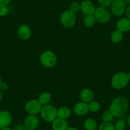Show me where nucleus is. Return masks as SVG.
I'll return each instance as SVG.
<instances>
[{"label":"nucleus","instance_id":"20e7f679","mask_svg":"<svg viewBox=\"0 0 130 130\" xmlns=\"http://www.w3.org/2000/svg\"><path fill=\"white\" fill-rule=\"evenodd\" d=\"M40 61L43 67L47 68H53L57 63V57L54 52L51 51H45L41 54Z\"/></svg>","mask_w":130,"mask_h":130},{"label":"nucleus","instance_id":"a19ab883","mask_svg":"<svg viewBox=\"0 0 130 130\" xmlns=\"http://www.w3.org/2000/svg\"><path fill=\"white\" fill-rule=\"evenodd\" d=\"M129 112H130V108H129Z\"/></svg>","mask_w":130,"mask_h":130},{"label":"nucleus","instance_id":"c85d7f7f","mask_svg":"<svg viewBox=\"0 0 130 130\" xmlns=\"http://www.w3.org/2000/svg\"><path fill=\"white\" fill-rule=\"evenodd\" d=\"M8 89V84L5 82L2 81V84L0 85V90L1 91H7Z\"/></svg>","mask_w":130,"mask_h":130},{"label":"nucleus","instance_id":"e433bc0d","mask_svg":"<svg viewBox=\"0 0 130 130\" xmlns=\"http://www.w3.org/2000/svg\"><path fill=\"white\" fill-rule=\"evenodd\" d=\"M0 130H13V129H12L11 128H10L9 127H4V128L0 129Z\"/></svg>","mask_w":130,"mask_h":130},{"label":"nucleus","instance_id":"5701e85b","mask_svg":"<svg viewBox=\"0 0 130 130\" xmlns=\"http://www.w3.org/2000/svg\"><path fill=\"white\" fill-rule=\"evenodd\" d=\"M113 118H114V116L112 114V113L109 110L105 111L102 113V119L103 120V122H111L113 120Z\"/></svg>","mask_w":130,"mask_h":130},{"label":"nucleus","instance_id":"58836bf2","mask_svg":"<svg viewBox=\"0 0 130 130\" xmlns=\"http://www.w3.org/2000/svg\"><path fill=\"white\" fill-rule=\"evenodd\" d=\"M2 82V78H1V77H0V85H1Z\"/></svg>","mask_w":130,"mask_h":130},{"label":"nucleus","instance_id":"39448f33","mask_svg":"<svg viewBox=\"0 0 130 130\" xmlns=\"http://www.w3.org/2000/svg\"><path fill=\"white\" fill-rule=\"evenodd\" d=\"M77 21L76 13H73L70 10H67L62 12L60 16V22L66 28H72L75 25Z\"/></svg>","mask_w":130,"mask_h":130},{"label":"nucleus","instance_id":"a211bd4d","mask_svg":"<svg viewBox=\"0 0 130 130\" xmlns=\"http://www.w3.org/2000/svg\"><path fill=\"white\" fill-rule=\"evenodd\" d=\"M38 100L40 102V103L42 105L44 106L46 105L49 104L51 100H52V96H51V94L50 92L45 91V92H43L41 94H40V95L38 96Z\"/></svg>","mask_w":130,"mask_h":130},{"label":"nucleus","instance_id":"9d476101","mask_svg":"<svg viewBox=\"0 0 130 130\" xmlns=\"http://www.w3.org/2000/svg\"><path fill=\"white\" fill-rule=\"evenodd\" d=\"M32 31L28 25L22 24L17 29V35L22 40H27L31 37Z\"/></svg>","mask_w":130,"mask_h":130},{"label":"nucleus","instance_id":"1a4fd4ad","mask_svg":"<svg viewBox=\"0 0 130 130\" xmlns=\"http://www.w3.org/2000/svg\"><path fill=\"white\" fill-rule=\"evenodd\" d=\"M24 125L28 130H36L40 125V120L37 115H27L24 119Z\"/></svg>","mask_w":130,"mask_h":130},{"label":"nucleus","instance_id":"bb28decb","mask_svg":"<svg viewBox=\"0 0 130 130\" xmlns=\"http://www.w3.org/2000/svg\"><path fill=\"white\" fill-rule=\"evenodd\" d=\"M8 13V7L7 5L0 4V17L6 16Z\"/></svg>","mask_w":130,"mask_h":130},{"label":"nucleus","instance_id":"c9c22d12","mask_svg":"<svg viewBox=\"0 0 130 130\" xmlns=\"http://www.w3.org/2000/svg\"><path fill=\"white\" fill-rule=\"evenodd\" d=\"M2 99H3V94H2V91L0 90V102H2Z\"/></svg>","mask_w":130,"mask_h":130},{"label":"nucleus","instance_id":"f8f14e48","mask_svg":"<svg viewBox=\"0 0 130 130\" xmlns=\"http://www.w3.org/2000/svg\"><path fill=\"white\" fill-rule=\"evenodd\" d=\"M96 7L91 0H83L80 3V10L85 15L94 14Z\"/></svg>","mask_w":130,"mask_h":130},{"label":"nucleus","instance_id":"4c0bfd02","mask_svg":"<svg viewBox=\"0 0 130 130\" xmlns=\"http://www.w3.org/2000/svg\"><path fill=\"white\" fill-rule=\"evenodd\" d=\"M127 78H128L129 82H130V72H129L128 73H127Z\"/></svg>","mask_w":130,"mask_h":130},{"label":"nucleus","instance_id":"dca6fc26","mask_svg":"<svg viewBox=\"0 0 130 130\" xmlns=\"http://www.w3.org/2000/svg\"><path fill=\"white\" fill-rule=\"evenodd\" d=\"M69 127L67 120L57 118L52 122V130H67Z\"/></svg>","mask_w":130,"mask_h":130},{"label":"nucleus","instance_id":"aec40b11","mask_svg":"<svg viewBox=\"0 0 130 130\" xmlns=\"http://www.w3.org/2000/svg\"><path fill=\"white\" fill-rule=\"evenodd\" d=\"M85 130H95L97 128V122L93 118H88L84 122Z\"/></svg>","mask_w":130,"mask_h":130},{"label":"nucleus","instance_id":"ddd939ff","mask_svg":"<svg viewBox=\"0 0 130 130\" xmlns=\"http://www.w3.org/2000/svg\"><path fill=\"white\" fill-rule=\"evenodd\" d=\"M73 112L78 117L84 116L88 113V103L83 102H79L76 103L73 108Z\"/></svg>","mask_w":130,"mask_h":130},{"label":"nucleus","instance_id":"412c9836","mask_svg":"<svg viewBox=\"0 0 130 130\" xmlns=\"http://www.w3.org/2000/svg\"><path fill=\"white\" fill-rule=\"evenodd\" d=\"M89 112H92V113H96L98 112L101 108V105L100 102L97 101L92 100L90 103H88Z\"/></svg>","mask_w":130,"mask_h":130},{"label":"nucleus","instance_id":"f257e3e1","mask_svg":"<svg viewBox=\"0 0 130 130\" xmlns=\"http://www.w3.org/2000/svg\"><path fill=\"white\" fill-rule=\"evenodd\" d=\"M129 102L126 98L120 96L115 98L111 102L109 106V110L114 117H123L129 110Z\"/></svg>","mask_w":130,"mask_h":130},{"label":"nucleus","instance_id":"f03ea898","mask_svg":"<svg viewBox=\"0 0 130 130\" xmlns=\"http://www.w3.org/2000/svg\"><path fill=\"white\" fill-rule=\"evenodd\" d=\"M110 83L114 89L121 90L125 88L129 83L127 74L123 72L115 73L111 78Z\"/></svg>","mask_w":130,"mask_h":130},{"label":"nucleus","instance_id":"a878e982","mask_svg":"<svg viewBox=\"0 0 130 130\" xmlns=\"http://www.w3.org/2000/svg\"><path fill=\"white\" fill-rule=\"evenodd\" d=\"M126 126V122L122 120H119L114 124L116 130H125Z\"/></svg>","mask_w":130,"mask_h":130},{"label":"nucleus","instance_id":"7c9ffc66","mask_svg":"<svg viewBox=\"0 0 130 130\" xmlns=\"http://www.w3.org/2000/svg\"><path fill=\"white\" fill-rule=\"evenodd\" d=\"M125 15H126V17H127L128 19H130V5L127 6V8H126V11H125Z\"/></svg>","mask_w":130,"mask_h":130},{"label":"nucleus","instance_id":"393cba45","mask_svg":"<svg viewBox=\"0 0 130 130\" xmlns=\"http://www.w3.org/2000/svg\"><path fill=\"white\" fill-rule=\"evenodd\" d=\"M70 10L75 13H77L80 10V3L77 2H73L70 5Z\"/></svg>","mask_w":130,"mask_h":130},{"label":"nucleus","instance_id":"0eeeda50","mask_svg":"<svg viewBox=\"0 0 130 130\" xmlns=\"http://www.w3.org/2000/svg\"><path fill=\"white\" fill-rule=\"evenodd\" d=\"M127 5L124 0H112L110 6V9L112 14L116 17H121L125 13Z\"/></svg>","mask_w":130,"mask_h":130},{"label":"nucleus","instance_id":"2eb2a0df","mask_svg":"<svg viewBox=\"0 0 130 130\" xmlns=\"http://www.w3.org/2000/svg\"><path fill=\"white\" fill-rule=\"evenodd\" d=\"M94 92L91 89L84 88L80 92V98L81 101L85 103H89L94 100Z\"/></svg>","mask_w":130,"mask_h":130},{"label":"nucleus","instance_id":"f704fd0d","mask_svg":"<svg viewBox=\"0 0 130 130\" xmlns=\"http://www.w3.org/2000/svg\"><path fill=\"white\" fill-rule=\"evenodd\" d=\"M125 3H126V5L129 6L130 5V0H124Z\"/></svg>","mask_w":130,"mask_h":130},{"label":"nucleus","instance_id":"473e14b6","mask_svg":"<svg viewBox=\"0 0 130 130\" xmlns=\"http://www.w3.org/2000/svg\"><path fill=\"white\" fill-rule=\"evenodd\" d=\"M67 130H78V129L77 128V127H73V126H70V127H68Z\"/></svg>","mask_w":130,"mask_h":130},{"label":"nucleus","instance_id":"f3484780","mask_svg":"<svg viewBox=\"0 0 130 130\" xmlns=\"http://www.w3.org/2000/svg\"><path fill=\"white\" fill-rule=\"evenodd\" d=\"M71 115H72V110L69 107L63 106L57 109V118L67 120L70 117Z\"/></svg>","mask_w":130,"mask_h":130},{"label":"nucleus","instance_id":"b1692460","mask_svg":"<svg viewBox=\"0 0 130 130\" xmlns=\"http://www.w3.org/2000/svg\"><path fill=\"white\" fill-rule=\"evenodd\" d=\"M99 130H116L114 125L111 122H103L100 124Z\"/></svg>","mask_w":130,"mask_h":130},{"label":"nucleus","instance_id":"ea45409f","mask_svg":"<svg viewBox=\"0 0 130 130\" xmlns=\"http://www.w3.org/2000/svg\"><path fill=\"white\" fill-rule=\"evenodd\" d=\"M95 130H99V129H95Z\"/></svg>","mask_w":130,"mask_h":130},{"label":"nucleus","instance_id":"4be33fe9","mask_svg":"<svg viewBox=\"0 0 130 130\" xmlns=\"http://www.w3.org/2000/svg\"><path fill=\"white\" fill-rule=\"evenodd\" d=\"M96 19L93 15H86L84 19V24L87 27H92L94 26L96 23Z\"/></svg>","mask_w":130,"mask_h":130},{"label":"nucleus","instance_id":"423d86ee","mask_svg":"<svg viewBox=\"0 0 130 130\" xmlns=\"http://www.w3.org/2000/svg\"><path fill=\"white\" fill-rule=\"evenodd\" d=\"M93 15L96 22L105 24L110 20L111 12L107 8L100 6L96 8Z\"/></svg>","mask_w":130,"mask_h":130},{"label":"nucleus","instance_id":"72a5a7b5","mask_svg":"<svg viewBox=\"0 0 130 130\" xmlns=\"http://www.w3.org/2000/svg\"><path fill=\"white\" fill-rule=\"evenodd\" d=\"M127 124H128V126L130 127V114H129V116H128V117H127Z\"/></svg>","mask_w":130,"mask_h":130},{"label":"nucleus","instance_id":"9b49d317","mask_svg":"<svg viewBox=\"0 0 130 130\" xmlns=\"http://www.w3.org/2000/svg\"><path fill=\"white\" fill-rule=\"evenodd\" d=\"M12 122V116L8 111L0 110V129L9 127Z\"/></svg>","mask_w":130,"mask_h":130},{"label":"nucleus","instance_id":"cd10ccee","mask_svg":"<svg viewBox=\"0 0 130 130\" xmlns=\"http://www.w3.org/2000/svg\"><path fill=\"white\" fill-rule=\"evenodd\" d=\"M98 1L100 6L105 7V8L110 7L112 2V0H98Z\"/></svg>","mask_w":130,"mask_h":130},{"label":"nucleus","instance_id":"2f4dec72","mask_svg":"<svg viewBox=\"0 0 130 130\" xmlns=\"http://www.w3.org/2000/svg\"><path fill=\"white\" fill-rule=\"evenodd\" d=\"M12 0H0V4H3L8 5L11 2Z\"/></svg>","mask_w":130,"mask_h":130},{"label":"nucleus","instance_id":"6e6552de","mask_svg":"<svg viewBox=\"0 0 130 130\" xmlns=\"http://www.w3.org/2000/svg\"><path fill=\"white\" fill-rule=\"evenodd\" d=\"M43 105L38 99H32L27 101L24 106V110L28 115H37L40 113Z\"/></svg>","mask_w":130,"mask_h":130},{"label":"nucleus","instance_id":"6ab92c4d","mask_svg":"<svg viewBox=\"0 0 130 130\" xmlns=\"http://www.w3.org/2000/svg\"><path fill=\"white\" fill-rule=\"evenodd\" d=\"M124 38V33L118 30L112 31L110 35V40L114 43H119Z\"/></svg>","mask_w":130,"mask_h":130},{"label":"nucleus","instance_id":"4468645a","mask_svg":"<svg viewBox=\"0 0 130 130\" xmlns=\"http://www.w3.org/2000/svg\"><path fill=\"white\" fill-rule=\"evenodd\" d=\"M116 29L122 33L130 31V19L127 17H122L117 21L116 24Z\"/></svg>","mask_w":130,"mask_h":130},{"label":"nucleus","instance_id":"c756f323","mask_svg":"<svg viewBox=\"0 0 130 130\" xmlns=\"http://www.w3.org/2000/svg\"><path fill=\"white\" fill-rule=\"evenodd\" d=\"M13 130H28L24 124H17L14 126Z\"/></svg>","mask_w":130,"mask_h":130},{"label":"nucleus","instance_id":"7ed1b4c3","mask_svg":"<svg viewBox=\"0 0 130 130\" xmlns=\"http://www.w3.org/2000/svg\"><path fill=\"white\" fill-rule=\"evenodd\" d=\"M40 114L43 121L52 122L57 118V109L52 105H46L43 106Z\"/></svg>","mask_w":130,"mask_h":130}]
</instances>
